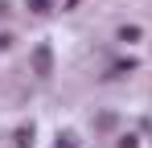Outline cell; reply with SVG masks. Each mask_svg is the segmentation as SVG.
I'll return each mask as SVG.
<instances>
[{
    "instance_id": "4",
    "label": "cell",
    "mask_w": 152,
    "mask_h": 148,
    "mask_svg": "<svg viewBox=\"0 0 152 148\" xmlns=\"http://www.w3.org/2000/svg\"><path fill=\"white\" fill-rule=\"evenodd\" d=\"M12 45V37H8V33H0V49H8Z\"/></svg>"
},
{
    "instance_id": "2",
    "label": "cell",
    "mask_w": 152,
    "mask_h": 148,
    "mask_svg": "<svg viewBox=\"0 0 152 148\" xmlns=\"http://www.w3.org/2000/svg\"><path fill=\"white\" fill-rule=\"evenodd\" d=\"M119 41H140V25H124L119 29Z\"/></svg>"
},
{
    "instance_id": "1",
    "label": "cell",
    "mask_w": 152,
    "mask_h": 148,
    "mask_svg": "<svg viewBox=\"0 0 152 148\" xmlns=\"http://www.w3.org/2000/svg\"><path fill=\"white\" fill-rule=\"evenodd\" d=\"M29 62H33V74H37V78H50L53 74V49L50 45H37Z\"/></svg>"
},
{
    "instance_id": "3",
    "label": "cell",
    "mask_w": 152,
    "mask_h": 148,
    "mask_svg": "<svg viewBox=\"0 0 152 148\" xmlns=\"http://www.w3.org/2000/svg\"><path fill=\"white\" fill-rule=\"evenodd\" d=\"M29 12H50V0H25Z\"/></svg>"
}]
</instances>
